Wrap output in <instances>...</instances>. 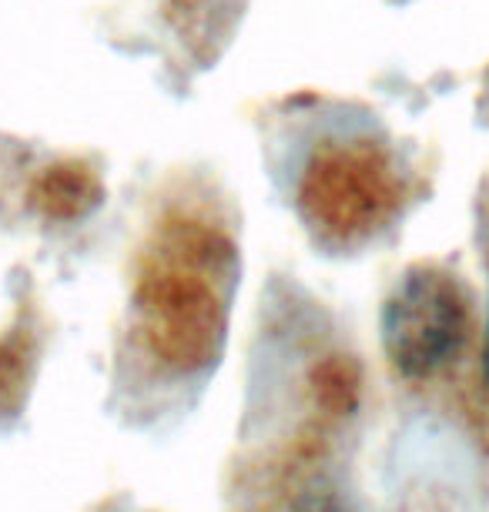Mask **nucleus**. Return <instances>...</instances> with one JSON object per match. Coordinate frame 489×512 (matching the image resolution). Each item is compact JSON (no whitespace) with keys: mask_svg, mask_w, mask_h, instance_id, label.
I'll return each mask as SVG.
<instances>
[{"mask_svg":"<svg viewBox=\"0 0 489 512\" xmlns=\"http://www.w3.org/2000/svg\"><path fill=\"white\" fill-rule=\"evenodd\" d=\"M469 338V298L443 268H412L382 305V349L406 379L456 362Z\"/></svg>","mask_w":489,"mask_h":512,"instance_id":"nucleus-1","label":"nucleus"},{"mask_svg":"<svg viewBox=\"0 0 489 512\" xmlns=\"http://www.w3.org/2000/svg\"><path fill=\"white\" fill-rule=\"evenodd\" d=\"M295 512H352L345 506V499L335 489L315 486L309 492H302L299 502H295Z\"/></svg>","mask_w":489,"mask_h":512,"instance_id":"nucleus-2","label":"nucleus"}]
</instances>
